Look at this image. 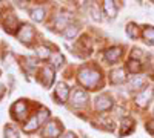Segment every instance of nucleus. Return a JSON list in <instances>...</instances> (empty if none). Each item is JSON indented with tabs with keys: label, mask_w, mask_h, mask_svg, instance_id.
I'll use <instances>...</instances> for the list:
<instances>
[{
	"label": "nucleus",
	"mask_w": 154,
	"mask_h": 138,
	"mask_svg": "<svg viewBox=\"0 0 154 138\" xmlns=\"http://www.w3.org/2000/svg\"><path fill=\"white\" fill-rule=\"evenodd\" d=\"M133 129H134V121H133L131 118H123V121H122V131H120V135H128Z\"/></svg>",
	"instance_id": "obj_13"
},
{
	"label": "nucleus",
	"mask_w": 154,
	"mask_h": 138,
	"mask_svg": "<svg viewBox=\"0 0 154 138\" xmlns=\"http://www.w3.org/2000/svg\"><path fill=\"white\" fill-rule=\"evenodd\" d=\"M68 94H69L68 86L65 83H59L57 84V89H56V97H57V100H59L60 103H63L68 98Z\"/></svg>",
	"instance_id": "obj_11"
},
{
	"label": "nucleus",
	"mask_w": 154,
	"mask_h": 138,
	"mask_svg": "<svg viewBox=\"0 0 154 138\" xmlns=\"http://www.w3.org/2000/svg\"><path fill=\"white\" fill-rule=\"evenodd\" d=\"M79 81L88 89H94L100 83V72L93 68H83L79 72Z\"/></svg>",
	"instance_id": "obj_1"
},
{
	"label": "nucleus",
	"mask_w": 154,
	"mask_h": 138,
	"mask_svg": "<svg viewBox=\"0 0 154 138\" xmlns=\"http://www.w3.org/2000/svg\"><path fill=\"white\" fill-rule=\"evenodd\" d=\"M35 52H37V57L42 58V60H46V58L51 57V51H49V48H46V46H38Z\"/></svg>",
	"instance_id": "obj_19"
},
{
	"label": "nucleus",
	"mask_w": 154,
	"mask_h": 138,
	"mask_svg": "<svg viewBox=\"0 0 154 138\" xmlns=\"http://www.w3.org/2000/svg\"><path fill=\"white\" fill-rule=\"evenodd\" d=\"M126 32H128V35H130L131 39H136V37H137V26L134 23H130V25H128V28H126Z\"/></svg>",
	"instance_id": "obj_22"
},
{
	"label": "nucleus",
	"mask_w": 154,
	"mask_h": 138,
	"mask_svg": "<svg viewBox=\"0 0 154 138\" xmlns=\"http://www.w3.org/2000/svg\"><path fill=\"white\" fill-rule=\"evenodd\" d=\"M109 107H112V98L106 94H102L96 98V109L97 110H108Z\"/></svg>",
	"instance_id": "obj_5"
},
{
	"label": "nucleus",
	"mask_w": 154,
	"mask_h": 138,
	"mask_svg": "<svg viewBox=\"0 0 154 138\" xmlns=\"http://www.w3.org/2000/svg\"><path fill=\"white\" fill-rule=\"evenodd\" d=\"M145 84V78L143 77H134L131 81H130V89L136 91V89H140Z\"/></svg>",
	"instance_id": "obj_16"
},
{
	"label": "nucleus",
	"mask_w": 154,
	"mask_h": 138,
	"mask_svg": "<svg viewBox=\"0 0 154 138\" xmlns=\"http://www.w3.org/2000/svg\"><path fill=\"white\" fill-rule=\"evenodd\" d=\"M60 132H62V129L59 126V123L57 121H51V123L46 124V128L43 131V137L45 138H57L60 135Z\"/></svg>",
	"instance_id": "obj_7"
},
{
	"label": "nucleus",
	"mask_w": 154,
	"mask_h": 138,
	"mask_svg": "<svg viewBox=\"0 0 154 138\" xmlns=\"http://www.w3.org/2000/svg\"><path fill=\"white\" fill-rule=\"evenodd\" d=\"M128 69H130L133 74L139 72L140 69H142V66H140V61H139V60H130V63H128Z\"/></svg>",
	"instance_id": "obj_21"
},
{
	"label": "nucleus",
	"mask_w": 154,
	"mask_h": 138,
	"mask_svg": "<svg viewBox=\"0 0 154 138\" xmlns=\"http://www.w3.org/2000/svg\"><path fill=\"white\" fill-rule=\"evenodd\" d=\"M31 17L35 20V22H42L43 17H45V9L42 6H38V8H34L31 11Z\"/></svg>",
	"instance_id": "obj_14"
},
{
	"label": "nucleus",
	"mask_w": 154,
	"mask_h": 138,
	"mask_svg": "<svg viewBox=\"0 0 154 138\" xmlns=\"http://www.w3.org/2000/svg\"><path fill=\"white\" fill-rule=\"evenodd\" d=\"M12 114H14V117L17 120H23L25 117H26V104H25L23 100H19V101L12 106Z\"/></svg>",
	"instance_id": "obj_9"
},
{
	"label": "nucleus",
	"mask_w": 154,
	"mask_h": 138,
	"mask_svg": "<svg viewBox=\"0 0 154 138\" xmlns=\"http://www.w3.org/2000/svg\"><path fill=\"white\" fill-rule=\"evenodd\" d=\"M68 22H69V16L68 14H63V17H62V14L57 17V20H56V26L59 28V29H66V25H68Z\"/></svg>",
	"instance_id": "obj_17"
},
{
	"label": "nucleus",
	"mask_w": 154,
	"mask_h": 138,
	"mask_svg": "<svg viewBox=\"0 0 154 138\" xmlns=\"http://www.w3.org/2000/svg\"><path fill=\"white\" fill-rule=\"evenodd\" d=\"M48 115H49V112H48L45 107H42L40 112H38L37 115H34V117H32V118L23 126V131H25V132H32V131H35V129H37V128L40 126V124L48 118Z\"/></svg>",
	"instance_id": "obj_2"
},
{
	"label": "nucleus",
	"mask_w": 154,
	"mask_h": 138,
	"mask_svg": "<svg viewBox=\"0 0 154 138\" xmlns=\"http://www.w3.org/2000/svg\"><path fill=\"white\" fill-rule=\"evenodd\" d=\"M62 138H75V135H74L72 132H68V134H65V135H63Z\"/></svg>",
	"instance_id": "obj_26"
},
{
	"label": "nucleus",
	"mask_w": 154,
	"mask_h": 138,
	"mask_svg": "<svg viewBox=\"0 0 154 138\" xmlns=\"http://www.w3.org/2000/svg\"><path fill=\"white\" fill-rule=\"evenodd\" d=\"M17 39L26 45H29L34 40V29L31 25H23V26H20V29L17 31Z\"/></svg>",
	"instance_id": "obj_3"
},
{
	"label": "nucleus",
	"mask_w": 154,
	"mask_h": 138,
	"mask_svg": "<svg viewBox=\"0 0 154 138\" xmlns=\"http://www.w3.org/2000/svg\"><path fill=\"white\" fill-rule=\"evenodd\" d=\"M86 101H88V95H86L85 91H82V89L74 91V94H72V97H71V103H72V106H75V107H82V106L86 104Z\"/></svg>",
	"instance_id": "obj_6"
},
{
	"label": "nucleus",
	"mask_w": 154,
	"mask_h": 138,
	"mask_svg": "<svg viewBox=\"0 0 154 138\" xmlns=\"http://www.w3.org/2000/svg\"><path fill=\"white\" fill-rule=\"evenodd\" d=\"M51 61H53L54 68H60V65L63 63V57L60 54H54L53 57H51Z\"/></svg>",
	"instance_id": "obj_23"
},
{
	"label": "nucleus",
	"mask_w": 154,
	"mask_h": 138,
	"mask_svg": "<svg viewBox=\"0 0 154 138\" xmlns=\"http://www.w3.org/2000/svg\"><path fill=\"white\" fill-rule=\"evenodd\" d=\"M5 137H6V138H17V132H16V131H11V128H6Z\"/></svg>",
	"instance_id": "obj_24"
},
{
	"label": "nucleus",
	"mask_w": 154,
	"mask_h": 138,
	"mask_svg": "<svg viewBox=\"0 0 154 138\" xmlns=\"http://www.w3.org/2000/svg\"><path fill=\"white\" fill-rule=\"evenodd\" d=\"M77 32H79V26H77V25H69V26H66V29L63 31V35H65L66 39H74Z\"/></svg>",
	"instance_id": "obj_15"
},
{
	"label": "nucleus",
	"mask_w": 154,
	"mask_h": 138,
	"mask_svg": "<svg viewBox=\"0 0 154 138\" xmlns=\"http://www.w3.org/2000/svg\"><path fill=\"white\" fill-rule=\"evenodd\" d=\"M143 39H145L146 43L154 45V28H152V26L145 28V31H143Z\"/></svg>",
	"instance_id": "obj_18"
},
{
	"label": "nucleus",
	"mask_w": 154,
	"mask_h": 138,
	"mask_svg": "<svg viewBox=\"0 0 154 138\" xmlns=\"http://www.w3.org/2000/svg\"><path fill=\"white\" fill-rule=\"evenodd\" d=\"M120 55H122V48L116 46V48L108 49V52L105 54V58H106L108 61H111V63H114V61H117V60L120 58Z\"/></svg>",
	"instance_id": "obj_12"
},
{
	"label": "nucleus",
	"mask_w": 154,
	"mask_h": 138,
	"mask_svg": "<svg viewBox=\"0 0 154 138\" xmlns=\"http://www.w3.org/2000/svg\"><path fill=\"white\" fill-rule=\"evenodd\" d=\"M40 81L45 87H49L51 84H53L54 81V72L53 69H49V68H43L42 72H40Z\"/></svg>",
	"instance_id": "obj_10"
},
{
	"label": "nucleus",
	"mask_w": 154,
	"mask_h": 138,
	"mask_svg": "<svg viewBox=\"0 0 154 138\" xmlns=\"http://www.w3.org/2000/svg\"><path fill=\"white\" fill-rule=\"evenodd\" d=\"M103 8H105V12H106L109 17H114V16H116V12H117L114 2H103Z\"/></svg>",
	"instance_id": "obj_20"
},
{
	"label": "nucleus",
	"mask_w": 154,
	"mask_h": 138,
	"mask_svg": "<svg viewBox=\"0 0 154 138\" xmlns=\"http://www.w3.org/2000/svg\"><path fill=\"white\" fill-rule=\"evenodd\" d=\"M125 80H126V72H125V69L119 68V69L111 71V74H109V81H111L112 84H120V83H123Z\"/></svg>",
	"instance_id": "obj_8"
},
{
	"label": "nucleus",
	"mask_w": 154,
	"mask_h": 138,
	"mask_svg": "<svg viewBox=\"0 0 154 138\" xmlns=\"http://www.w3.org/2000/svg\"><path fill=\"white\" fill-rule=\"evenodd\" d=\"M152 95H154V91L151 89V87H145V89L140 92V94H137L136 103H137L140 107H145V106L149 103V100L152 98Z\"/></svg>",
	"instance_id": "obj_4"
},
{
	"label": "nucleus",
	"mask_w": 154,
	"mask_h": 138,
	"mask_svg": "<svg viewBox=\"0 0 154 138\" xmlns=\"http://www.w3.org/2000/svg\"><path fill=\"white\" fill-rule=\"evenodd\" d=\"M146 131H148L151 135H154V120H152V121H149V123L146 124Z\"/></svg>",
	"instance_id": "obj_25"
}]
</instances>
